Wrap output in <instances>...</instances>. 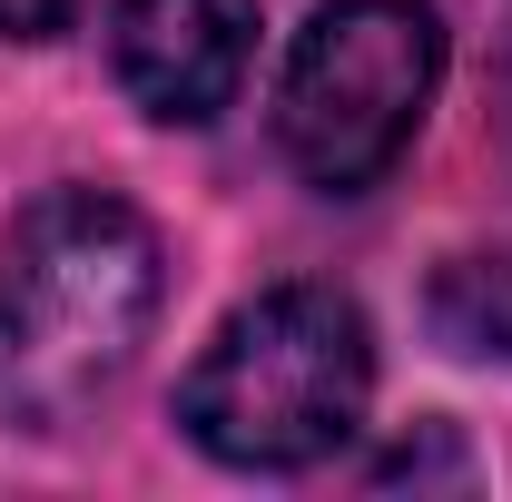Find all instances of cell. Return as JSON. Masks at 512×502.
Here are the masks:
<instances>
[{
    "label": "cell",
    "mask_w": 512,
    "mask_h": 502,
    "mask_svg": "<svg viewBox=\"0 0 512 502\" xmlns=\"http://www.w3.org/2000/svg\"><path fill=\"white\" fill-rule=\"evenodd\" d=\"M493 119H503V158H512V30H503V69H493Z\"/></svg>",
    "instance_id": "cell-7"
},
{
    "label": "cell",
    "mask_w": 512,
    "mask_h": 502,
    "mask_svg": "<svg viewBox=\"0 0 512 502\" xmlns=\"http://www.w3.org/2000/svg\"><path fill=\"white\" fill-rule=\"evenodd\" d=\"M158 315V237L109 188H50L0 247V424L60 434L138 365Z\"/></svg>",
    "instance_id": "cell-1"
},
{
    "label": "cell",
    "mask_w": 512,
    "mask_h": 502,
    "mask_svg": "<svg viewBox=\"0 0 512 502\" xmlns=\"http://www.w3.org/2000/svg\"><path fill=\"white\" fill-rule=\"evenodd\" d=\"M444 89V20L424 0H325L276 79V148L325 197H365L414 148Z\"/></svg>",
    "instance_id": "cell-3"
},
{
    "label": "cell",
    "mask_w": 512,
    "mask_h": 502,
    "mask_svg": "<svg viewBox=\"0 0 512 502\" xmlns=\"http://www.w3.org/2000/svg\"><path fill=\"white\" fill-rule=\"evenodd\" d=\"M119 89L168 128H207L256 60V0H119Z\"/></svg>",
    "instance_id": "cell-4"
},
{
    "label": "cell",
    "mask_w": 512,
    "mask_h": 502,
    "mask_svg": "<svg viewBox=\"0 0 512 502\" xmlns=\"http://www.w3.org/2000/svg\"><path fill=\"white\" fill-rule=\"evenodd\" d=\"M375 404V325L345 286H266L237 306L178 384V424L197 453L237 473H306L355 443Z\"/></svg>",
    "instance_id": "cell-2"
},
{
    "label": "cell",
    "mask_w": 512,
    "mask_h": 502,
    "mask_svg": "<svg viewBox=\"0 0 512 502\" xmlns=\"http://www.w3.org/2000/svg\"><path fill=\"white\" fill-rule=\"evenodd\" d=\"M434 335L453 355H483V365H512V256H453L434 276Z\"/></svg>",
    "instance_id": "cell-5"
},
{
    "label": "cell",
    "mask_w": 512,
    "mask_h": 502,
    "mask_svg": "<svg viewBox=\"0 0 512 502\" xmlns=\"http://www.w3.org/2000/svg\"><path fill=\"white\" fill-rule=\"evenodd\" d=\"M79 0H0V40H60Z\"/></svg>",
    "instance_id": "cell-6"
}]
</instances>
